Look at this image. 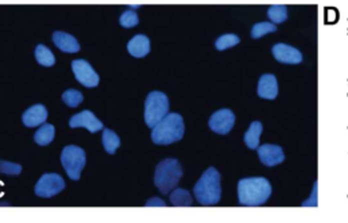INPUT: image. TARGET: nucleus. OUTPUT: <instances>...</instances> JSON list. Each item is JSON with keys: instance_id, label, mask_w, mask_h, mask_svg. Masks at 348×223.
<instances>
[{"instance_id": "12", "label": "nucleus", "mask_w": 348, "mask_h": 223, "mask_svg": "<svg viewBox=\"0 0 348 223\" xmlns=\"http://www.w3.org/2000/svg\"><path fill=\"white\" fill-rule=\"evenodd\" d=\"M257 154H258L261 164L264 166H268V168L279 165L284 160V152H283V148L280 146L266 144V143L258 146Z\"/></svg>"}, {"instance_id": "24", "label": "nucleus", "mask_w": 348, "mask_h": 223, "mask_svg": "<svg viewBox=\"0 0 348 223\" xmlns=\"http://www.w3.org/2000/svg\"><path fill=\"white\" fill-rule=\"evenodd\" d=\"M276 32V24H271V22H260V24H256L252 26L250 30V37L254 40L261 38L262 36L270 33H275Z\"/></svg>"}, {"instance_id": "3", "label": "nucleus", "mask_w": 348, "mask_h": 223, "mask_svg": "<svg viewBox=\"0 0 348 223\" xmlns=\"http://www.w3.org/2000/svg\"><path fill=\"white\" fill-rule=\"evenodd\" d=\"M194 194L198 204L215 206L222 198L220 173L215 168H208L194 186Z\"/></svg>"}, {"instance_id": "20", "label": "nucleus", "mask_w": 348, "mask_h": 223, "mask_svg": "<svg viewBox=\"0 0 348 223\" xmlns=\"http://www.w3.org/2000/svg\"><path fill=\"white\" fill-rule=\"evenodd\" d=\"M170 203L176 207H190L194 202L188 190H182V188H176L170 194Z\"/></svg>"}, {"instance_id": "9", "label": "nucleus", "mask_w": 348, "mask_h": 223, "mask_svg": "<svg viewBox=\"0 0 348 223\" xmlns=\"http://www.w3.org/2000/svg\"><path fill=\"white\" fill-rule=\"evenodd\" d=\"M236 124V114L230 109H220L214 113L208 120V126L215 134L228 135Z\"/></svg>"}, {"instance_id": "28", "label": "nucleus", "mask_w": 348, "mask_h": 223, "mask_svg": "<svg viewBox=\"0 0 348 223\" xmlns=\"http://www.w3.org/2000/svg\"><path fill=\"white\" fill-rule=\"evenodd\" d=\"M317 186H318V181H316L314 182V186H313V194H312V198H309V200H308V202L302 203V206H304V207H308V206H312V207H317V206H318V200H317Z\"/></svg>"}, {"instance_id": "7", "label": "nucleus", "mask_w": 348, "mask_h": 223, "mask_svg": "<svg viewBox=\"0 0 348 223\" xmlns=\"http://www.w3.org/2000/svg\"><path fill=\"white\" fill-rule=\"evenodd\" d=\"M64 188H66V182L62 176L56 174V173H45L41 176L38 182L36 184L34 192L40 198L48 199V198H54L60 194Z\"/></svg>"}, {"instance_id": "5", "label": "nucleus", "mask_w": 348, "mask_h": 223, "mask_svg": "<svg viewBox=\"0 0 348 223\" xmlns=\"http://www.w3.org/2000/svg\"><path fill=\"white\" fill-rule=\"evenodd\" d=\"M169 97L162 92H151L144 102V122L147 126L152 128L169 114Z\"/></svg>"}, {"instance_id": "19", "label": "nucleus", "mask_w": 348, "mask_h": 223, "mask_svg": "<svg viewBox=\"0 0 348 223\" xmlns=\"http://www.w3.org/2000/svg\"><path fill=\"white\" fill-rule=\"evenodd\" d=\"M54 126L52 124H42L34 134V140L40 146H48L54 139Z\"/></svg>"}, {"instance_id": "11", "label": "nucleus", "mask_w": 348, "mask_h": 223, "mask_svg": "<svg viewBox=\"0 0 348 223\" xmlns=\"http://www.w3.org/2000/svg\"><path fill=\"white\" fill-rule=\"evenodd\" d=\"M272 54L274 58L283 64H300L304 60V56L300 52V49L294 48L284 42H278L272 46Z\"/></svg>"}, {"instance_id": "2", "label": "nucleus", "mask_w": 348, "mask_h": 223, "mask_svg": "<svg viewBox=\"0 0 348 223\" xmlns=\"http://www.w3.org/2000/svg\"><path fill=\"white\" fill-rule=\"evenodd\" d=\"M151 132V139L155 144L169 146L181 140L185 134L184 118L178 113H169L154 126Z\"/></svg>"}, {"instance_id": "23", "label": "nucleus", "mask_w": 348, "mask_h": 223, "mask_svg": "<svg viewBox=\"0 0 348 223\" xmlns=\"http://www.w3.org/2000/svg\"><path fill=\"white\" fill-rule=\"evenodd\" d=\"M241 42V38L237 34H223L220 37H218L215 41V48L218 50H226L228 48H232Z\"/></svg>"}, {"instance_id": "15", "label": "nucleus", "mask_w": 348, "mask_h": 223, "mask_svg": "<svg viewBox=\"0 0 348 223\" xmlns=\"http://www.w3.org/2000/svg\"><path fill=\"white\" fill-rule=\"evenodd\" d=\"M126 49L130 52V56L136 58H142L150 54V38L144 34H136L130 40V42L126 45Z\"/></svg>"}, {"instance_id": "16", "label": "nucleus", "mask_w": 348, "mask_h": 223, "mask_svg": "<svg viewBox=\"0 0 348 223\" xmlns=\"http://www.w3.org/2000/svg\"><path fill=\"white\" fill-rule=\"evenodd\" d=\"M54 42L62 52L66 54H76L80 50V45L78 40L71 36V34L64 33V32H54Z\"/></svg>"}, {"instance_id": "6", "label": "nucleus", "mask_w": 348, "mask_h": 223, "mask_svg": "<svg viewBox=\"0 0 348 223\" xmlns=\"http://www.w3.org/2000/svg\"><path fill=\"white\" fill-rule=\"evenodd\" d=\"M62 165L68 177L74 181H78L86 165V152L83 148L74 144L64 147L62 151Z\"/></svg>"}, {"instance_id": "1", "label": "nucleus", "mask_w": 348, "mask_h": 223, "mask_svg": "<svg viewBox=\"0 0 348 223\" xmlns=\"http://www.w3.org/2000/svg\"><path fill=\"white\" fill-rule=\"evenodd\" d=\"M271 182L264 177H248L238 181V202L241 206H262L271 198Z\"/></svg>"}, {"instance_id": "25", "label": "nucleus", "mask_w": 348, "mask_h": 223, "mask_svg": "<svg viewBox=\"0 0 348 223\" xmlns=\"http://www.w3.org/2000/svg\"><path fill=\"white\" fill-rule=\"evenodd\" d=\"M63 101L70 108H76L82 104L83 94L78 90H67L63 94Z\"/></svg>"}, {"instance_id": "22", "label": "nucleus", "mask_w": 348, "mask_h": 223, "mask_svg": "<svg viewBox=\"0 0 348 223\" xmlns=\"http://www.w3.org/2000/svg\"><path fill=\"white\" fill-rule=\"evenodd\" d=\"M268 18L271 20V24H283L288 18L287 7L282 4L271 6L268 8Z\"/></svg>"}, {"instance_id": "8", "label": "nucleus", "mask_w": 348, "mask_h": 223, "mask_svg": "<svg viewBox=\"0 0 348 223\" xmlns=\"http://www.w3.org/2000/svg\"><path fill=\"white\" fill-rule=\"evenodd\" d=\"M72 72L75 75V78L78 79V82L83 84L84 88H96L100 83V76L96 72V70L92 67V64L79 58V60H74L72 64Z\"/></svg>"}, {"instance_id": "4", "label": "nucleus", "mask_w": 348, "mask_h": 223, "mask_svg": "<svg viewBox=\"0 0 348 223\" xmlns=\"http://www.w3.org/2000/svg\"><path fill=\"white\" fill-rule=\"evenodd\" d=\"M182 166L178 160L169 158L160 160L155 169L154 184L162 194H168L170 190L177 188L180 180L182 178Z\"/></svg>"}, {"instance_id": "26", "label": "nucleus", "mask_w": 348, "mask_h": 223, "mask_svg": "<svg viewBox=\"0 0 348 223\" xmlns=\"http://www.w3.org/2000/svg\"><path fill=\"white\" fill-rule=\"evenodd\" d=\"M120 24L126 29H132V28L139 24V16H138L135 11H124L120 16Z\"/></svg>"}, {"instance_id": "14", "label": "nucleus", "mask_w": 348, "mask_h": 223, "mask_svg": "<svg viewBox=\"0 0 348 223\" xmlns=\"http://www.w3.org/2000/svg\"><path fill=\"white\" fill-rule=\"evenodd\" d=\"M48 118V110L46 108L41 105V104H37V105H33L30 106L28 110L24 112V116H22V122L26 126H42L44 122H46Z\"/></svg>"}, {"instance_id": "13", "label": "nucleus", "mask_w": 348, "mask_h": 223, "mask_svg": "<svg viewBox=\"0 0 348 223\" xmlns=\"http://www.w3.org/2000/svg\"><path fill=\"white\" fill-rule=\"evenodd\" d=\"M279 94V84L274 74H264L258 79L257 96L264 100H275Z\"/></svg>"}, {"instance_id": "21", "label": "nucleus", "mask_w": 348, "mask_h": 223, "mask_svg": "<svg viewBox=\"0 0 348 223\" xmlns=\"http://www.w3.org/2000/svg\"><path fill=\"white\" fill-rule=\"evenodd\" d=\"M36 60L37 63L44 66V67H52L56 63V58H54V54H52V50L49 48H46L45 45H38L36 48Z\"/></svg>"}, {"instance_id": "18", "label": "nucleus", "mask_w": 348, "mask_h": 223, "mask_svg": "<svg viewBox=\"0 0 348 223\" xmlns=\"http://www.w3.org/2000/svg\"><path fill=\"white\" fill-rule=\"evenodd\" d=\"M102 144L105 147V151L108 154H114L117 148L120 147L121 140L116 132L112 131L109 128H105L104 134H102Z\"/></svg>"}, {"instance_id": "10", "label": "nucleus", "mask_w": 348, "mask_h": 223, "mask_svg": "<svg viewBox=\"0 0 348 223\" xmlns=\"http://www.w3.org/2000/svg\"><path fill=\"white\" fill-rule=\"evenodd\" d=\"M70 126L71 128H86L87 131L96 134V132L101 131L104 128V124L92 112L83 110L70 118Z\"/></svg>"}, {"instance_id": "27", "label": "nucleus", "mask_w": 348, "mask_h": 223, "mask_svg": "<svg viewBox=\"0 0 348 223\" xmlns=\"http://www.w3.org/2000/svg\"><path fill=\"white\" fill-rule=\"evenodd\" d=\"M22 172V166L15 162H7V160H0V173H4L8 176H18Z\"/></svg>"}, {"instance_id": "17", "label": "nucleus", "mask_w": 348, "mask_h": 223, "mask_svg": "<svg viewBox=\"0 0 348 223\" xmlns=\"http://www.w3.org/2000/svg\"><path fill=\"white\" fill-rule=\"evenodd\" d=\"M262 134V124L260 122H250V126L248 128V131L244 135V140L248 148L250 150H257L260 144V136Z\"/></svg>"}, {"instance_id": "30", "label": "nucleus", "mask_w": 348, "mask_h": 223, "mask_svg": "<svg viewBox=\"0 0 348 223\" xmlns=\"http://www.w3.org/2000/svg\"><path fill=\"white\" fill-rule=\"evenodd\" d=\"M130 10H135V8H140V6H139V4H136V6H130Z\"/></svg>"}, {"instance_id": "29", "label": "nucleus", "mask_w": 348, "mask_h": 223, "mask_svg": "<svg viewBox=\"0 0 348 223\" xmlns=\"http://www.w3.org/2000/svg\"><path fill=\"white\" fill-rule=\"evenodd\" d=\"M164 206H166V203L158 199V198H152L146 203V207H164Z\"/></svg>"}]
</instances>
